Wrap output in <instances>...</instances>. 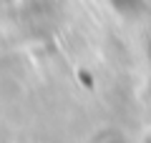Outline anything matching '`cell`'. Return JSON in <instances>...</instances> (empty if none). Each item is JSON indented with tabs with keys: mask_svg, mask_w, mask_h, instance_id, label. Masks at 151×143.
I'll return each instance as SVG.
<instances>
[{
	"mask_svg": "<svg viewBox=\"0 0 151 143\" xmlns=\"http://www.w3.org/2000/svg\"><path fill=\"white\" fill-rule=\"evenodd\" d=\"M108 3L121 13H141L144 8V0H108Z\"/></svg>",
	"mask_w": 151,
	"mask_h": 143,
	"instance_id": "obj_1",
	"label": "cell"
}]
</instances>
